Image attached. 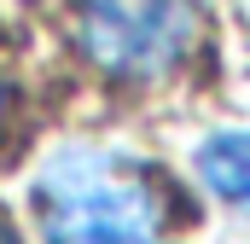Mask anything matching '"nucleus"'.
<instances>
[{
    "label": "nucleus",
    "mask_w": 250,
    "mask_h": 244,
    "mask_svg": "<svg viewBox=\"0 0 250 244\" xmlns=\"http://www.w3.org/2000/svg\"><path fill=\"white\" fill-rule=\"evenodd\" d=\"M70 47L99 81L163 87L204 53L198 0H70Z\"/></svg>",
    "instance_id": "2"
},
{
    "label": "nucleus",
    "mask_w": 250,
    "mask_h": 244,
    "mask_svg": "<svg viewBox=\"0 0 250 244\" xmlns=\"http://www.w3.org/2000/svg\"><path fill=\"white\" fill-rule=\"evenodd\" d=\"M35 227L47 244H169V192L134 157L76 145L35 175Z\"/></svg>",
    "instance_id": "1"
},
{
    "label": "nucleus",
    "mask_w": 250,
    "mask_h": 244,
    "mask_svg": "<svg viewBox=\"0 0 250 244\" xmlns=\"http://www.w3.org/2000/svg\"><path fill=\"white\" fill-rule=\"evenodd\" d=\"M0 122H6V81H0Z\"/></svg>",
    "instance_id": "4"
},
{
    "label": "nucleus",
    "mask_w": 250,
    "mask_h": 244,
    "mask_svg": "<svg viewBox=\"0 0 250 244\" xmlns=\"http://www.w3.org/2000/svg\"><path fill=\"white\" fill-rule=\"evenodd\" d=\"M192 169H198L204 192H215V198L233 203V209H250V128H221V134H209V140L198 145Z\"/></svg>",
    "instance_id": "3"
},
{
    "label": "nucleus",
    "mask_w": 250,
    "mask_h": 244,
    "mask_svg": "<svg viewBox=\"0 0 250 244\" xmlns=\"http://www.w3.org/2000/svg\"><path fill=\"white\" fill-rule=\"evenodd\" d=\"M0 244H18V239H12V233H6V221H0Z\"/></svg>",
    "instance_id": "5"
}]
</instances>
